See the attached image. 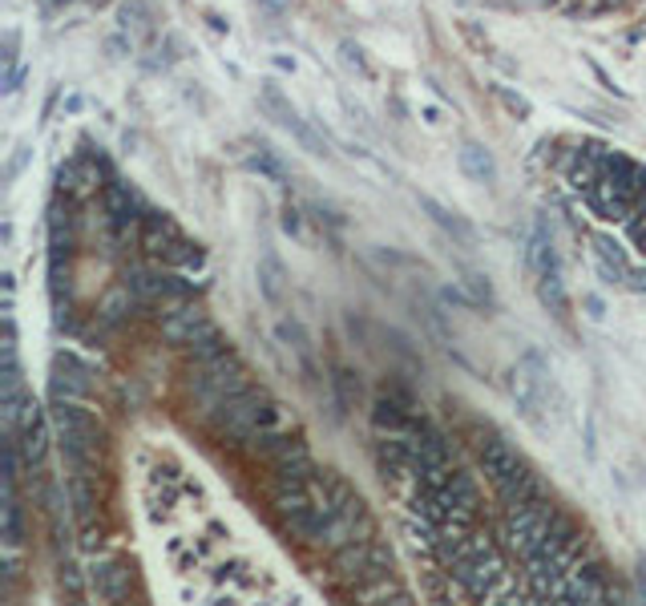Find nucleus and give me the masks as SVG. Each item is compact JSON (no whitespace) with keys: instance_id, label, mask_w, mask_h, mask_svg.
I'll list each match as a JSON object with an SVG mask.
<instances>
[{"instance_id":"nucleus-15","label":"nucleus","mask_w":646,"mask_h":606,"mask_svg":"<svg viewBox=\"0 0 646 606\" xmlns=\"http://www.w3.org/2000/svg\"><path fill=\"white\" fill-rule=\"evenodd\" d=\"M537 299L546 312H554L558 320L570 316V291H566V279L562 271H546V275H537Z\"/></svg>"},{"instance_id":"nucleus-11","label":"nucleus","mask_w":646,"mask_h":606,"mask_svg":"<svg viewBox=\"0 0 646 606\" xmlns=\"http://www.w3.org/2000/svg\"><path fill=\"white\" fill-rule=\"evenodd\" d=\"M178 239H182V231H178V223L170 219L166 211H146L142 215V247L154 255V259H162Z\"/></svg>"},{"instance_id":"nucleus-35","label":"nucleus","mask_w":646,"mask_h":606,"mask_svg":"<svg viewBox=\"0 0 646 606\" xmlns=\"http://www.w3.org/2000/svg\"><path fill=\"white\" fill-rule=\"evenodd\" d=\"M630 239H634V247L646 255V215L638 211V219H630Z\"/></svg>"},{"instance_id":"nucleus-3","label":"nucleus","mask_w":646,"mask_h":606,"mask_svg":"<svg viewBox=\"0 0 646 606\" xmlns=\"http://www.w3.org/2000/svg\"><path fill=\"white\" fill-rule=\"evenodd\" d=\"M93 364H85L81 356L73 352H57L53 356V368H49V388L53 396H69V400H85L93 392Z\"/></svg>"},{"instance_id":"nucleus-8","label":"nucleus","mask_w":646,"mask_h":606,"mask_svg":"<svg viewBox=\"0 0 646 606\" xmlns=\"http://www.w3.org/2000/svg\"><path fill=\"white\" fill-rule=\"evenodd\" d=\"M481 469H485V477L493 481V485H501V481L517 477V473L525 469V461L517 457V449H513L509 441L493 437V441H485V445H481Z\"/></svg>"},{"instance_id":"nucleus-4","label":"nucleus","mask_w":646,"mask_h":606,"mask_svg":"<svg viewBox=\"0 0 646 606\" xmlns=\"http://www.w3.org/2000/svg\"><path fill=\"white\" fill-rule=\"evenodd\" d=\"M586 202H590V211L606 223H630V215H638V198L606 174L586 190Z\"/></svg>"},{"instance_id":"nucleus-41","label":"nucleus","mask_w":646,"mask_h":606,"mask_svg":"<svg viewBox=\"0 0 646 606\" xmlns=\"http://www.w3.org/2000/svg\"><path fill=\"white\" fill-rule=\"evenodd\" d=\"M97 4H101V0H97Z\"/></svg>"},{"instance_id":"nucleus-37","label":"nucleus","mask_w":646,"mask_h":606,"mask_svg":"<svg viewBox=\"0 0 646 606\" xmlns=\"http://www.w3.org/2000/svg\"><path fill=\"white\" fill-rule=\"evenodd\" d=\"M440 299H445V303H461V307H477V299H473V295H465V291H457V287H445V291H440Z\"/></svg>"},{"instance_id":"nucleus-6","label":"nucleus","mask_w":646,"mask_h":606,"mask_svg":"<svg viewBox=\"0 0 646 606\" xmlns=\"http://www.w3.org/2000/svg\"><path fill=\"white\" fill-rule=\"evenodd\" d=\"M602 162H606V146L602 142H582L578 150H570V158L562 162L566 182H570L574 190L586 194L590 186L602 178Z\"/></svg>"},{"instance_id":"nucleus-22","label":"nucleus","mask_w":646,"mask_h":606,"mask_svg":"<svg viewBox=\"0 0 646 606\" xmlns=\"http://www.w3.org/2000/svg\"><path fill=\"white\" fill-rule=\"evenodd\" d=\"M162 263H170V267H178V271H198L202 263H206V255H202L198 243H190V239H178V243L170 247L166 255H162Z\"/></svg>"},{"instance_id":"nucleus-13","label":"nucleus","mask_w":646,"mask_h":606,"mask_svg":"<svg viewBox=\"0 0 646 606\" xmlns=\"http://www.w3.org/2000/svg\"><path fill=\"white\" fill-rule=\"evenodd\" d=\"M525 263H529V271H533V279L546 275V271H562V255H558L554 235L546 231V223L533 227V239H529V247H525Z\"/></svg>"},{"instance_id":"nucleus-18","label":"nucleus","mask_w":646,"mask_h":606,"mask_svg":"<svg viewBox=\"0 0 646 606\" xmlns=\"http://www.w3.org/2000/svg\"><path fill=\"white\" fill-rule=\"evenodd\" d=\"M118 25L122 33L130 37H150L154 33V13L146 0H126V4H118Z\"/></svg>"},{"instance_id":"nucleus-29","label":"nucleus","mask_w":646,"mask_h":606,"mask_svg":"<svg viewBox=\"0 0 646 606\" xmlns=\"http://www.w3.org/2000/svg\"><path fill=\"white\" fill-rule=\"evenodd\" d=\"M497 101H501V105H505V110H509V114H513V118H517V122H521V118H529V114H533V110H529V101L521 97V93H513L509 85H497Z\"/></svg>"},{"instance_id":"nucleus-9","label":"nucleus","mask_w":646,"mask_h":606,"mask_svg":"<svg viewBox=\"0 0 646 606\" xmlns=\"http://www.w3.org/2000/svg\"><path fill=\"white\" fill-rule=\"evenodd\" d=\"M376 469L384 481L412 473V433H388L376 441Z\"/></svg>"},{"instance_id":"nucleus-30","label":"nucleus","mask_w":646,"mask_h":606,"mask_svg":"<svg viewBox=\"0 0 646 606\" xmlns=\"http://www.w3.org/2000/svg\"><path fill=\"white\" fill-rule=\"evenodd\" d=\"M279 340H287V344H291L295 352H303V356H307V332H303L299 324L283 320V324H279Z\"/></svg>"},{"instance_id":"nucleus-2","label":"nucleus","mask_w":646,"mask_h":606,"mask_svg":"<svg viewBox=\"0 0 646 606\" xmlns=\"http://www.w3.org/2000/svg\"><path fill=\"white\" fill-rule=\"evenodd\" d=\"M49 421L53 417H45V408L29 396L17 417V445H21V457H25L29 469H41L45 453H49Z\"/></svg>"},{"instance_id":"nucleus-32","label":"nucleus","mask_w":646,"mask_h":606,"mask_svg":"<svg viewBox=\"0 0 646 606\" xmlns=\"http://www.w3.org/2000/svg\"><path fill=\"white\" fill-rule=\"evenodd\" d=\"M61 586H65V590H69V594H73V598H81V594H85L81 570H77L73 562H65V566H61Z\"/></svg>"},{"instance_id":"nucleus-31","label":"nucleus","mask_w":646,"mask_h":606,"mask_svg":"<svg viewBox=\"0 0 646 606\" xmlns=\"http://www.w3.org/2000/svg\"><path fill=\"white\" fill-rule=\"evenodd\" d=\"M340 53H344V61H348V65H352L360 77H372V65H368V57H364V49H360V45L344 41V45H340Z\"/></svg>"},{"instance_id":"nucleus-34","label":"nucleus","mask_w":646,"mask_h":606,"mask_svg":"<svg viewBox=\"0 0 646 606\" xmlns=\"http://www.w3.org/2000/svg\"><path fill=\"white\" fill-rule=\"evenodd\" d=\"M25 73H29V69L21 65V61H17V65H4V93H17L21 81H25Z\"/></svg>"},{"instance_id":"nucleus-39","label":"nucleus","mask_w":646,"mask_h":606,"mask_svg":"<svg viewBox=\"0 0 646 606\" xmlns=\"http://www.w3.org/2000/svg\"><path fill=\"white\" fill-rule=\"evenodd\" d=\"M283 231L287 235H299V211H295V206H287L283 211Z\"/></svg>"},{"instance_id":"nucleus-14","label":"nucleus","mask_w":646,"mask_h":606,"mask_svg":"<svg viewBox=\"0 0 646 606\" xmlns=\"http://www.w3.org/2000/svg\"><path fill=\"white\" fill-rule=\"evenodd\" d=\"M497 497H501L509 509H517V505H529V501H537V497H541V481H537V473L525 465L517 477H509V481H501V485H497Z\"/></svg>"},{"instance_id":"nucleus-5","label":"nucleus","mask_w":646,"mask_h":606,"mask_svg":"<svg viewBox=\"0 0 646 606\" xmlns=\"http://www.w3.org/2000/svg\"><path fill=\"white\" fill-rule=\"evenodd\" d=\"M206 332H214V324H210V316L202 312L198 303H178V307H170L166 320H162V336L170 340V344H182L190 348L194 340H202Z\"/></svg>"},{"instance_id":"nucleus-27","label":"nucleus","mask_w":646,"mask_h":606,"mask_svg":"<svg viewBox=\"0 0 646 606\" xmlns=\"http://www.w3.org/2000/svg\"><path fill=\"white\" fill-rule=\"evenodd\" d=\"M287 130H291V134H295V142H299L307 154H315V158H328V154H331V150H328V142H323V138H319L315 130H311L303 118H295Z\"/></svg>"},{"instance_id":"nucleus-33","label":"nucleus","mask_w":646,"mask_h":606,"mask_svg":"<svg viewBox=\"0 0 646 606\" xmlns=\"http://www.w3.org/2000/svg\"><path fill=\"white\" fill-rule=\"evenodd\" d=\"M105 49H110V57H126V53H134V37H130V33H113L110 41H105Z\"/></svg>"},{"instance_id":"nucleus-20","label":"nucleus","mask_w":646,"mask_h":606,"mask_svg":"<svg viewBox=\"0 0 646 606\" xmlns=\"http://www.w3.org/2000/svg\"><path fill=\"white\" fill-rule=\"evenodd\" d=\"M259 101H263V110L271 114V118L279 122V126H291L299 114H295V105L283 97V89H279L275 81H263V89H259Z\"/></svg>"},{"instance_id":"nucleus-10","label":"nucleus","mask_w":646,"mask_h":606,"mask_svg":"<svg viewBox=\"0 0 646 606\" xmlns=\"http://www.w3.org/2000/svg\"><path fill=\"white\" fill-rule=\"evenodd\" d=\"M440 493H445L449 509H453L461 522H473V518H477V509H481V489H477V481H473L469 473L453 469V477L440 485Z\"/></svg>"},{"instance_id":"nucleus-26","label":"nucleus","mask_w":646,"mask_h":606,"mask_svg":"<svg viewBox=\"0 0 646 606\" xmlns=\"http://www.w3.org/2000/svg\"><path fill=\"white\" fill-rule=\"evenodd\" d=\"M594 255H598V263H606V267H614V271H618V279H630L626 251H622V247L614 243L610 235H594Z\"/></svg>"},{"instance_id":"nucleus-23","label":"nucleus","mask_w":646,"mask_h":606,"mask_svg":"<svg viewBox=\"0 0 646 606\" xmlns=\"http://www.w3.org/2000/svg\"><path fill=\"white\" fill-rule=\"evenodd\" d=\"M243 166L251 170V174H259V178H271V182H287L283 162H279L275 154L267 150V146H259V154H247V158H243Z\"/></svg>"},{"instance_id":"nucleus-28","label":"nucleus","mask_w":646,"mask_h":606,"mask_svg":"<svg viewBox=\"0 0 646 606\" xmlns=\"http://www.w3.org/2000/svg\"><path fill=\"white\" fill-rule=\"evenodd\" d=\"M465 287H469V295L477 299V307L485 303V307H493L497 295H493V283H489V275H481V271H465Z\"/></svg>"},{"instance_id":"nucleus-21","label":"nucleus","mask_w":646,"mask_h":606,"mask_svg":"<svg viewBox=\"0 0 646 606\" xmlns=\"http://www.w3.org/2000/svg\"><path fill=\"white\" fill-rule=\"evenodd\" d=\"M25 538V518H21V501L13 493V485H4V546L17 550Z\"/></svg>"},{"instance_id":"nucleus-36","label":"nucleus","mask_w":646,"mask_h":606,"mask_svg":"<svg viewBox=\"0 0 646 606\" xmlns=\"http://www.w3.org/2000/svg\"><path fill=\"white\" fill-rule=\"evenodd\" d=\"M29 154H33V150H29V146H21V150H17V154H13V162H9V170H4V178H17V174H21V170H25V162H29Z\"/></svg>"},{"instance_id":"nucleus-12","label":"nucleus","mask_w":646,"mask_h":606,"mask_svg":"<svg viewBox=\"0 0 646 606\" xmlns=\"http://www.w3.org/2000/svg\"><path fill=\"white\" fill-rule=\"evenodd\" d=\"M416 202H420V211H424L428 219L437 223V227L445 231V235L453 239V243H461V247H473V243H477V231H473L469 223H465V219H461V215H457V211H449L445 202L428 198V194H416Z\"/></svg>"},{"instance_id":"nucleus-40","label":"nucleus","mask_w":646,"mask_h":606,"mask_svg":"<svg viewBox=\"0 0 646 606\" xmlns=\"http://www.w3.org/2000/svg\"><path fill=\"white\" fill-rule=\"evenodd\" d=\"M65 4H73V0H45V13H57V9H65Z\"/></svg>"},{"instance_id":"nucleus-25","label":"nucleus","mask_w":646,"mask_h":606,"mask_svg":"<svg viewBox=\"0 0 646 606\" xmlns=\"http://www.w3.org/2000/svg\"><path fill=\"white\" fill-rule=\"evenodd\" d=\"M331 388H336L340 413H352V408H356V396H360V380H356V372L331 368Z\"/></svg>"},{"instance_id":"nucleus-24","label":"nucleus","mask_w":646,"mask_h":606,"mask_svg":"<svg viewBox=\"0 0 646 606\" xmlns=\"http://www.w3.org/2000/svg\"><path fill=\"white\" fill-rule=\"evenodd\" d=\"M186 352H190V360H194V364H210V360H219V356H227V352H231V344L222 340V332L214 328V332H206L202 340H194V344L186 348Z\"/></svg>"},{"instance_id":"nucleus-7","label":"nucleus","mask_w":646,"mask_h":606,"mask_svg":"<svg viewBox=\"0 0 646 606\" xmlns=\"http://www.w3.org/2000/svg\"><path fill=\"white\" fill-rule=\"evenodd\" d=\"M89 586L97 598L105 602H122L130 598V586H134V574H130L126 562H113V558H101V562L89 566Z\"/></svg>"},{"instance_id":"nucleus-1","label":"nucleus","mask_w":646,"mask_h":606,"mask_svg":"<svg viewBox=\"0 0 646 606\" xmlns=\"http://www.w3.org/2000/svg\"><path fill=\"white\" fill-rule=\"evenodd\" d=\"M550 388H554V376H550V364L541 360V352H525L517 360V368L509 372V392L517 400V408L525 413V421L541 425V408L550 400Z\"/></svg>"},{"instance_id":"nucleus-38","label":"nucleus","mask_w":646,"mask_h":606,"mask_svg":"<svg viewBox=\"0 0 646 606\" xmlns=\"http://www.w3.org/2000/svg\"><path fill=\"white\" fill-rule=\"evenodd\" d=\"M586 312H590V320H606V303L598 299V295H586Z\"/></svg>"},{"instance_id":"nucleus-16","label":"nucleus","mask_w":646,"mask_h":606,"mask_svg":"<svg viewBox=\"0 0 646 606\" xmlns=\"http://www.w3.org/2000/svg\"><path fill=\"white\" fill-rule=\"evenodd\" d=\"M259 291L267 295V303H283L287 295V267L275 251H263L259 259Z\"/></svg>"},{"instance_id":"nucleus-17","label":"nucleus","mask_w":646,"mask_h":606,"mask_svg":"<svg viewBox=\"0 0 646 606\" xmlns=\"http://www.w3.org/2000/svg\"><path fill=\"white\" fill-rule=\"evenodd\" d=\"M457 158H461V170L473 178V182H493V178H497V162H493V154H489L481 142H465Z\"/></svg>"},{"instance_id":"nucleus-19","label":"nucleus","mask_w":646,"mask_h":606,"mask_svg":"<svg viewBox=\"0 0 646 606\" xmlns=\"http://www.w3.org/2000/svg\"><path fill=\"white\" fill-rule=\"evenodd\" d=\"M69 497H73L77 522H89L93 505H97V493H93V473H73V481H69Z\"/></svg>"}]
</instances>
